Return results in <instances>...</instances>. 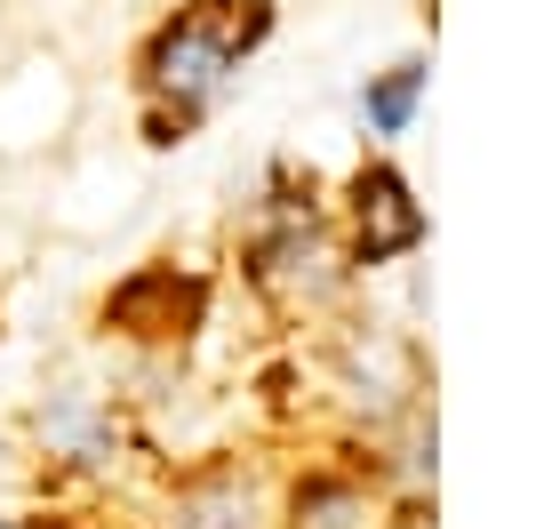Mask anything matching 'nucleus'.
Instances as JSON below:
<instances>
[{
  "label": "nucleus",
  "mask_w": 560,
  "mask_h": 529,
  "mask_svg": "<svg viewBox=\"0 0 560 529\" xmlns=\"http://www.w3.org/2000/svg\"><path fill=\"white\" fill-rule=\"evenodd\" d=\"M233 514H248V497L217 490V497H192V506H185V529H233Z\"/></svg>",
  "instance_id": "39448f33"
},
{
  "label": "nucleus",
  "mask_w": 560,
  "mask_h": 529,
  "mask_svg": "<svg viewBox=\"0 0 560 529\" xmlns=\"http://www.w3.org/2000/svg\"><path fill=\"white\" fill-rule=\"evenodd\" d=\"M265 33H272L265 0H192V9H176L161 33H152L144 89L161 96V105H176V120H192L224 89V72H233Z\"/></svg>",
  "instance_id": "f257e3e1"
},
{
  "label": "nucleus",
  "mask_w": 560,
  "mask_h": 529,
  "mask_svg": "<svg viewBox=\"0 0 560 529\" xmlns=\"http://www.w3.org/2000/svg\"><path fill=\"white\" fill-rule=\"evenodd\" d=\"M417 89H424V72H417V65L385 72V81L369 89V120H376L385 137H400V129H409V113H417Z\"/></svg>",
  "instance_id": "20e7f679"
},
{
  "label": "nucleus",
  "mask_w": 560,
  "mask_h": 529,
  "mask_svg": "<svg viewBox=\"0 0 560 529\" xmlns=\"http://www.w3.org/2000/svg\"><path fill=\"white\" fill-rule=\"evenodd\" d=\"M105 313L120 321V330H137V337H176L200 313V281H176L168 265H152V273H137L129 289H113Z\"/></svg>",
  "instance_id": "f03ea898"
},
{
  "label": "nucleus",
  "mask_w": 560,
  "mask_h": 529,
  "mask_svg": "<svg viewBox=\"0 0 560 529\" xmlns=\"http://www.w3.org/2000/svg\"><path fill=\"white\" fill-rule=\"evenodd\" d=\"M352 200H361V249H369V257H400V249H417L424 209L409 200V185H400L393 169H369Z\"/></svg>",
  "instance_id": "7ed1b4c3"
},
{
  "label": "nucleus",
  "mask_w": 560,
  "mask_h": 529,
  "mask_svg": "<svg viewBox=\"0 0 560 529\" xmlns=\"http://www.w3.org/2000/svg\"><path fill=\"white\" fill-rule=\"evenodd\" d=\"M0 529H9V521H0Z\"/></svg>",
  "instance_id": "423d86ee"
}]
</instances>
